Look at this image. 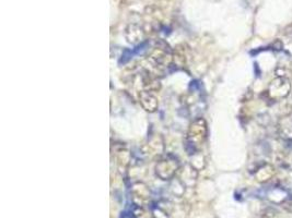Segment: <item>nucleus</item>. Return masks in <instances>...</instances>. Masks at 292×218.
Returning <instances> with one entry per match:
<instances>
[{
	"label": "nucleus",
	"mask_w": 292,
	"mask_h": 218,
	"mask_svg": "<svg viewBox=\"0 0 292 218\" xmlns=\"http://www.w3.org/2000/svg\"><path fill=\"white\" fill-rule=\"evenodd\" d=\"M292 91L291 82L286 77H277L269 83L266 94L270 101L281 102L288 97Z\"/></svg>",
	"instance_id": "nucleus-1"
},
{
	"label": "nucleus",
	"mask_w": 292,
	"mask_h": 218,
	"mask_svg": "<svg viewBox=\"0 0 292 218\" xmlns=\"http://www.w3.org/2000/svg\"><path fill=\"white\" fill-rule=\"evenodd\" d=\"M273 181L275 186L283 188V189L288 192L290 196L292 197V170L291 169L286 167H281L279 170H277Z\"/></svg>",
	"instance_id": "nucleus-2"
},
{
	"label": "nucleus",
	"mask_w": 292,
	"mask_h": 218,
	"mask_svg": "<svg viewBox=\"0 0 292 218\" xmlns=\"http://www.w3.org/2000/svg\"><path fill=\"white\" fill-rule=\"evenodd\" d=\"M276 172L277 170L275 166L269 163H260L254 169L255 179L260 183H266L273 180L276 176Z\"/></svg>",
	"instance_id": "nucleus-3"
},
{
	"label": "nucleus",
	"mask_w": 292,
	"mask_h": 218,
	"mask_svg": "<svg viewBox=\"0 0 292 218\" xmlns=\"http://www.w3.org/2000/svg\"><path fill=\"white\" fill-rule=\"evenodd\" d=\"M279 112L281 117H289L292 112V94L280 102Z\"/></svg>",
	"instance_id": "nucleus-4"
},
{
	"label": "nucleus",
	"mask_w": 292,
	"mask_h": 218,
	"mask_svg": "<svg viewBox=\"0 0 292 218\" xmlns=\"http://www.w3.org/2000/svg\"><path fill=\"white\" fill-rule=\"evenodd\" d=\"M277 215V211L273 207H267L266 210L261 213V218H274Z\"/></svg>",
	"instance_id": "nucleus-5"
},
{
	"label": "nucleus",
	"mask_w": 292,
	"mask_h": 218,
	"mask_svg": "<svg viewBox=\"0 0 292 218\" xmlns=\"http://www.w3.org/2000/svg\"><path fill=\"white\" fill-rule=\"evenodd\" d=\"M280 206L283 207V210L289 214H292V197H288V199L285 200L283 203H281Z\"/></svg>",
	"instance_id": "nucleus-6"
},
{
	"label": "nucleus",
	"mask_w": 292,
	"mask_h": 218,
	"mask_svg": "<svg viewBox=\"0 0 292 218\" xmlns=\"http://www.w3.org/2000/svg\"><path fill=\"white\" fill-rule=\"evenodd\" d=\"M284 34L285 35H292V22L289 24V26H287L284 29Z\"/></svg>",
	"instance_id": "nucleus-7"
}]
</instances>
